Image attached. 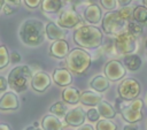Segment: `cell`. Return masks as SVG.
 <instances>
[{"label": "cell", "instance_id": "f6af8a7d", "mask_svg": "<svg viewBox=\"0 0 147 130\" xmlns=\"http://www.w3.org/2000/svg\"><path fill=\"white\" fill-rule=\"evenodd\" d=\"M145 46H146V56H147V39H146V43H145Z\"/></svg>", "mask_w": 147, "mask_h": 130}, {"label": "cell", "instance_id": "8d00e7d4", "mask_svg": "<svg viewBox=\"0 0 147 130\" xmlns=\"http://www.w3.org/2000/svg\"><path fill=\"white\" fill-rule=\"evenodd\" d=\"M132 2V0H117V3L119 7H125V6H130V3Z\"/></svg>", "mask_w": 147, "mask_h": 130}, {"label": "cell", "instance_id": "ee69618b", "mask_svg": "<svg viewBox=\"0 0 147 130\" xmlns=\"http://www.w3.org/2000/svg\"><path fill=\"white\" fill-rule=\"evenodd\" d=\"M142 3H144L145 7H147V0H142Z\"/></svg>", "mask_w": 147, "mask_h": 130}, {"label": "cell", "instance_id": "e575fe53", "mask_svg": "<svg viewBox=\"0 0 147 130\" xmlns=\"http://www.w3.org/2000/svg\"><path fill=\"white\" fill-rule=\"evenodd\" d=\"M20 61H21V55H20V53L16 52V51L11 52V53H10V62L17 63V62H20Z\"/></svg>", "mask_w": 147, "mask_h": 130}, {"label": "cell", "instance_id": "ac0fdd59", "mask_svg": "<svg viewBox=\"0 0 147 130\" xmlns=\"http://www.w3.org/2000/svg\"><path fill=\"white\" fill-rule=\"evenodd\" d=\"M103 100V97L101 93L96 91H84L80 94V104L84 106H98Z\"/></svg>", "mask_w": 147, "mask_h": 130}, {"label": "cell", "instance_id": "30bf717a", "mask_svg": "<svg viewBox=\"0 0 147 130\" xmlns=\"http://www.w3.org/2000/svg\"><path fill=\"white\" fill-rule=\"evenodd\" d=\"M103 74L110 82H118L126 75V67L118 60H109L105 64Z\"/></svg>", "mask_w": 147, "mask_h": 130}, {"label": "cell", "instance_id": "484cf974", "mask_svg": "<svg viewBox=\"0 0 147 130\" xmlns=\"http://www.w3.org/2000/svg\"><path fill=\"white\" fill-rule=\"evenodd\" d=\"M49 113L54 114V115H56L59 117H64L67 115V113H68V108H67V106L63 102L57 101V102L53 104L49 107Z\"/></svg>", "mask_w": 147, "mask_h": 130}, {"label": "cell", "instance_id": "f1b7e54d", "mask_svg": "<svg viewBox=\"0 0 147 130\" xmlns=\"http://www.w3.org/2000/svg\"><path fill=\"white\" fill-rule=\"evenodd\" d=\"M10 61V55L5 45L0 46V69H5Z\"/></svg>", "mask_w": 147, "mask_h": 130}, {"label": "cell", "instance_id": "6da1fadb", "mask_svg": "<svg viewBox=\"0 0 147 130\" xmlns=\"http://www.w3.org/2000/svg\"><path fill=\"white\" fill-rule=\"evenodd\" d=\"M21 41L29 47H37L42 44L46 37V25L37 18L25 20L18 30Z\"/></svg>", "mask_w": 147, "mask_h": 130}, {"label": "cell", "instance_id": "f546056e", "mask_svg": "<svg viewBox=\"0 0 147 130\" xmlns=\"http://www.w3.org/2000/svg\"><path fill=\"white\" fill-rule=\"evenodd\" d=\"M133 12H134V7H132V6H125L118 10L121 17L123 20H125L126 22H129L133 18Z\"/></svg>", "mask_w": 147, "mask_h": 130}, {"label": "cell", "instance_id": "f35d334b", "mask_svg": "<svg viewBox=\"0 0 147 130\" xmlns=\"http://www.w3.org/2000/svg\"><path fill=\"white\" fill-rule=\"evenodd\" d=\"M123 130H138V128L136 125H133V123H129L123 127Z\"/></svg>", "mask_w": 147, "mask_h": 130}, {"label": "cell", "instance_id": "cb8c5ba5", "mask_svg": "<svg viewBox=\"0 0 147 130\" xmlns=\"http://www.w3.org/2000/svg\"><path fill=\"white\" fill-rule=\"evenodd\" d=\"M101 117L103 118H114L116 116V109L106 100H102L98 106H96Z\"/></svg>", "mask_w": 147, "mask_h": 130}, {"label": "cell", "instance_id": "ab89813d", "mask_svg": "<svg viewBox=\"0 0 147 130\" xmlns=\"http://www.w3.org/2000/svg\"><path fill=\"white\" fill-rule=\"evenodd\" d=\"M6 1L14 6H20V3H21V0H6Z\"/></svg>", "mask_w": 147, "mask_h": 130}, {"label": "cell", "instance_id": "bcb514c9", "mask_svg": "<svg viewBox=\"0 0 147 130\" xmlns=\"http://www.w3.org/2000/svg\"><path fill=\"white\" fill-rule=\"evenodd\" d=\"M33 125H34V127H39V123H38V122H34Z\"/></svg>", "mask_w": 147, "mask_h": 130}, {"label": "cell", "instance_id": "4316f807", "mask_svg": "<svg viewBox=\"0 0 147 130\" xmlns=\"http://www.w3.org/2000/svg\"><path fill=\"white\" fill-rule=\"evenodd\" d=\"M126 30H127L130 33H132L133 36L139 37V36H141L144 29H142V24H140V23L137 22L136 20H131V21H129V22L126 23Z\"/></svg>", "mask_w": 147, "mask_h": 130}, {"label": "cell", "instance_id": "b9f144b4", "mask_svg": "<svg viewBox=\"0 0 147 130\" xmlns=\"http://www.w3.org/2000/svg\"><path fill=\"white\" fill-rule=\"evenodd\" d=\"M24 130H44L42 128H40V127H34V125H31V127H28L26 129H24Z\"/></svg>", "mask_w": 147, "mask_h": 130}, {"label": "cell", "instance_id": "1f68e13d", "mask_svg": "<svg viewBox=\"0 0 147 130\" xmlns=\"http://www.w3.org/2000/svg\"><path fill=\"white\" fill-rule=\"evenodd\" d=\"M100 3H101V6L105 8V9H107L108 12H110V10H115L116 9V7H117V0H100Z\"/></svg>", "mask_w": 147, "mask_h": 130}, {"label": "cell", "instance_id": "5b68a950", "mask_svg": "<svg viewBox=\"0 0 147 130\" xmlns=\"http://www.w3.org/2000/svg\"><path fill=\"white\" fill-rule=\"evenodd\" d=\"M32 70L29 66H17L13 68L8 75V83L11 90L15 92H24L28 89L29 83H31Z\"/></svg>", "mask_w": 147, "mask_h": 130}, {"label": "cell", "instance_id": "ba28073f", "mask_svg": "<svg viewBox=\"0 0 147 130\" xmlns=\"http://www.w3.org/2000/svg\"><path fill=\"white\" fill-rule=\"evenodd\" d=\"M117 92L122 99L130 101L139 97L141 92V86L136 78L129 77V78H124L119 83V85L117 86Z\"/></svg>", "mask_w": 147, "mask_h": 130}, {"label": "cell", "instance_id": "8992f818", "mask_svg": "<svg viewBox=\"0 0 147 130\" xmlns=\"http://www.w3.org/2000/svg\"><path fill=\"white\" fill-rule=\"evenodd\" d=\"M138 37L133 36L126 29L118 35L115 36L114 39V52L117 55H129L133 54L138 51L139 48V43H138Z\"/></svg>", "mask_w": 147, "mask_h": 130}, {"label": "cell", "instance_id": "5bb4252c", "mask_svg": "<svg viewBox=\"0 0 147 130\" xmlns=\"http://www.w3.org/2000/svg\"><path fill=\"white\" fill-rule=\"evenodd\" d=\"M20 107V100L16 93L14 92H5L0 97V109L6 110H16Z\"/></svg>", "mask_w": 147, "mask_h": 130}, {"label": "cell", "instance_id": "7dc6e473", "mask_svg": "<svg viewBox=\"0 0 147 130\" xmlns=\"http://www.w3.org/2000/svg\"><path fill=\"white\" fill-rule=\"evenodd\" d=\"M146 98H147V95H146Z\"/></svg>", "mask_w": 147, "mask_h": 130}, {"label": "cell", "instance_id": "ffe728a7", "mask_svg": "<svg viewBox=\"0 0 147 130\" xmlns=\"http://www.w3.org/2000/svg\"><path fill=\"white\" fill-rule=\"evenodd\" d=\"M41 128L44 130H63V123L60 121L59 116L54 114L45 115L41 120Z\"/></svg>", "mask_w": 147, "mask_h": 130}, {"label": "cell", "instance_id": "e0dca14e", "mask_svg": "<svg viewBox=\"0 0 147 130\" xmlns=\"http://www.w3.org/2000/svg\"><path fill=\"white\" fill-rule=\"evenodd\" d=\"M68 35V29H64L60 26L55 22H48L46 24V36L49 40L55 41V40H61L65 39Z\"/></svg>", "mask_w": 147, "mask_h": 130}, {"label": "cell", "instance_id": "83f0119b", "mask_svg": "<svg viewBox=\"0 0 147 130\" xmlns=\"http://www.w3.org/2000/svg\"><path fill=\"white\" fill-rule=\"evenodd\" d=\"M95 130H117V125L110 118H102L96 122Z\"/></svg>", "mask_w": 147, "mask_h": 130}, {"label": "cell", "instance_id": "d6986e66", "mask_svg": "<svg viewBox=\"0 0 147 130\" xmlns=\"http://www.w3.org/2000/svg\"><path fill=\"white\" fill-rule=\"evenodd\" d=\"M80 94L82 92L75 86H65L62 91V100L69 105H76L80 102Z\"/></svg>", "mask_w": 147, "mask_h": 130}, {"label": "cell", "instance_id": "8fae6325", "mask_svg": "<svg viewBox=\"0 0 147 130\" xmlns=\"http://www.w3.org/2000/svg\"><path fill=\"white\" fill-rule=\"evenodd\" d=\"M51 84H52V78L49 77V75L47 72L41 71V70L33 72L32 78H31V83H30L33 91L42 93L51 86Z\"/></svg>", "mask_w": 147, "mask_h": 130}, {"label": "cell", "instance_id": "d6a6232c", "mask_svg": "<svg viewBox=\"0 0 147 130\" xmlns=\"http://www.w3.org/2000/svg\"><path fill=\"white\" fill-rule=\"evenodd\" d=\"M24 5L29 8V9H36L37 7H39L41 5L42 0H23Z\"/></svg>", "mask_w": 147, "mask_h": 130}, {"label": "cell", "instance_id": "277c9868", "mask_svg": "<svg viewBox=\"0 0 147 130\" xmlns=\"http://www.w3.org/2000/svg\"><path fill=\"white\" fill-rule=\"evenodd\" d=\"M92 63V56L85 51V48L77 47L69 52L65 58L67 68L75 75L85 74Z\"/></svg>", "mask_w": 147, "mask_h": 130}, {"label": "cell", "instance_id": "836d02e7", "mask_svg": "<svg viewBox=\"0 0 147 130\" xmlns=\"http://www.w3.org/2000/svg\"><path fill=\"white\" fill-rule=\"evenodd\" d=\"M8 86H9L8 78H5L3 76H0V92L1 93H5Z\"/></svg>", "mask_w": 147, "mask_h": 130}, {"label": "cell", "instance_id": "7c38bea8", "mask_svg": "<svg viewBox=\"0 0 147 130\" xmlns=\"http://www.w3.org/2000/svg\"><path fill=\"white\" fill-rule=\"evenodd\" d=\"M86 118H87L86 112L80 107H76V108L68 110L67 115L64 116V122L69 127H77L78 128L82 124H84Z\"/></svg>", "mask_w": 147, "mask_h": 130}, {"label": "cell", "instance_id": "3957f363", "mask_svg": "<svg viewBox=\"0 0 147 130\" xmlns=\"http://www.w3.org/2000/svg\"><path fill=\"white\" fill-rule=\"evenodd\" d=\"M116 108L121 113L124 121L127 123H137L142 120V108H144V100L142 99H133V100H124L121 97L116 99Z\"/></svg>", "mask_w": 147, "mask_h": 130}, {"label": "cell", "instance_id": "2e32d148", "mask_svg": "<svg viewBox=\"0 0 147 130\" xmlns=\"http://www.w3.org/2000/svg\"><path fill=\"white\" fill-rule=\"evenodd\" d=\"M84 20L90 24L96 25L102 21L101 8L95 3H90L84 9Z\"/></svg>", "mask_w": 147, "mask_h": 130}, {"label": "cell", "instance_id": "d4e9b609", "mask_svg": "<svg viewBox=\"0 0 147 130\" xmlns=\"http://www.w3.org/2000/svg\"><path fill=\"white\" fill-rule=\"evenodd\" d=\"M133 20L139 22L142 25H147V7L142 6H136L133 12Z\"/></svg>", "mask_w": 147, "mask_h": 130}, {"label": "cell", "instance_id": "74e56055", "mask_svg": "<svg viewBox=\"0 0 147 130\" xmlns=\"http://www.w3.org/2000/svg\"><path fill=\"white\" fill-rule=\"evenodd\" d=\"M77 130H94V128L91 124H82L80 127L77 128Z\"/></svg>", "mask_w": 147, "mask_h": 130}, {"label": "cell", "instance_id": "7bdbcfd3", "mask_svg": "<svg viewBox=\"0 0 147 130\" xmlns=\"http://www.w3.org/2000/svg\"><path fill=\"white\" fill-rule=\"evenodd\" d=\"M62 1H63V3H64V5H67V3H69L71 0H62Z\"/></svg>", "mask_w": 147, "mask_h": 130}, {"label": "cell", "instance_id": "4dcf8cb0", "mask_svg": "<svg viewBox=\"0 0 147 130\" xmlns=\"http://www.w3.org/2000/svg\"><path fill=\"white\" fill-rule=\"evenodd\" d=\"M86 114H87V120L90 122H98L100 120V116H101L98 108H91L86 112Z\"/></svg>", "mask_w": 147, "mask_h": 130}, {"label": "cell", "instance_id": "d590c367", "mask_svg": "<svg viewBox=\"0 0 147 130\" xmlns=\"http://www.w3.org/2000/svg\"><path fill=\"white\" fill-rule=\"evenodd\" d=\"M1 12H2L5 15H10V14H13V13L15 12V9L10 8V7H9V3H8V5H5V6L1 8Z\"/></svg>", "mask_w": 147, "mask_h": 130}, {"label": "cell", "instance_id": "9c48e42d", "mask_svg": "<svg viewBox=\"0 0 147 130\" xmlns=\"http://www.w3.org/2000/svg\"><path fill=\"white\" fill-rule=\"evenodd\" d=\"M56 23L64 29H74L77 26H82L83 20L80 15L74 9V7H68L60 13Z\"/></svg>", "mask_w": 147, "mask_h": 130}, {"label": "cell", "instance_id": "9a60e30c", "mask_svg": "<svg viewBox=\"0 0 147 130\" xmlns=\"http://www.w3.org/2000/svg\"><path fill=\"white\" fill-rule=\"evenodd\" d=\"M52 79L59 86H69L72 83V75L68 68H56L53 71Z\"/></svg>", "mask_w": 147, "mask_h": 130}, {"label": "cell", "instance_id": "60d3db41", "mask_svg": "<svg viewBox=\"0 0 147 130\" xmlns=\"http://www.w3.org/2000/svg\"><path fill=\"white\" fill-rule=\"evenodd\" d=\"M0 130H11V128L6 123H1L0 124Z\"/></svg>", "mask_w": 147, "mask_h": 130}, {"label": "cell", "instance_id": "7a4b0ae2", "mask_svg": "<svg viewBox=\"0 0 147 130\" xmlns=\"http://www.w3.org/2000/svg\"><path fill=\"white\" fill-rule=\"evenodd\" d=\"M74 41L77 46L85 49H95L102 45L103 32L95 25H85L78 26L72 36Z\"/></svg>", "mask_w": 147, "mask_h": 130}, {"label": "cell", "instance_id": "7402d4cb", "mask_svg": "<svg viewBox=\"0 0 147 130\" xmlns=\"http://www.w3.org/2000/svg\"><path fill=\"white\" fill-rule=\"evenodd\" d=\"M63 6H64V3L62 0H42L40 8H41L42 13L55 14V13H59Z\"/></svg>", "mask_w": 147, "mask_h": 130}, {"label": "cell", "instance_id": "52a82bcc", "mask_svg": "<svg viewBox=\"0 0 147 130\" xmlns=\"http://www.w3.org/2000/svg\"><path fill=\"white\" fill-rule=\"evenodd\" d=\"M126 21L123 20L118 13V10L107 12L101 21L102 31L106 35H118L119 32L126 29Z\"/></svg>", "mask_w": 147, "mask_h": 130}, {"label": "cell", "instance_id": "44dd1931", "mask_svg": "<svg viewBox=\"0 0 147 130\" xmlns=\"http://www.w3.org/2000/svg\"><path fill=\"white\" fill-rule=\"evenodd\" d=\"M109 85H110V81L105 75H96L90 81V86L92 87V90L99 93L106 92L109 89Z\"/></svg>", "mask_w": 147, "mask_h": 130}, {"label": "cell", "instance_id": "603a6c76", "mask_svg": "<svg viewBox=\"0 0 147 130\" xmlns=\"http://www.w3.org/2000/svg\"><path fill=\"white\" fill-rule=\"evenodd\" d=\"M124 66L126 67V69H129L130 71H136L138 70L141 64H142V61H141V58L133 53V54H129V55H125L124 56Z\"/></svg>", "mask_w": 147, "mask_h": 130}, {"label": "cell", "instance_id": "4fadbf2b", "mask_svg": "<svg viewBox=\"0 0 147 130\" xmlns=\"http://www.w3.org/2000/svg\"><path fill=\"white\" fill-rule=\"evenodd\" d=\"M70 49H69V44L65 39H61V40H55L51 44L48 53L52 58L55 59H64L68 56Z\"/></svg>", "mask_w": 147, "mask_h": 130}]
</instances>
